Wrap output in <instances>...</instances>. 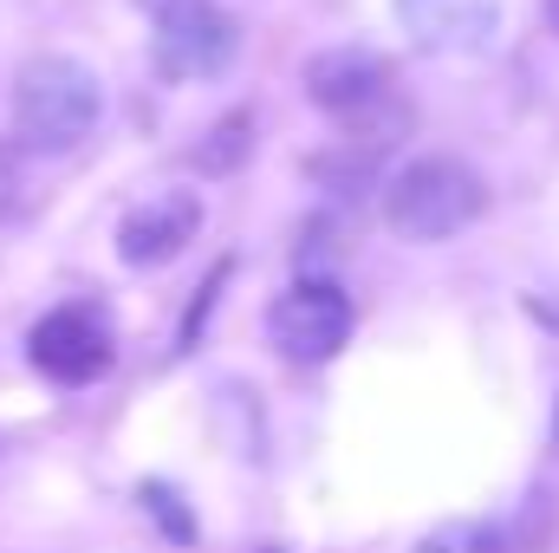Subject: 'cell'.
Masks as SVG:
<instances>
[{"label": "cell", "instance_id": "cell-12", "mask_svg": "<svg viewBox=\"0 0 559 553\" xmlns=\"http://www.w3.org/2000/svg\"><path fill=\"white\" fill-rule=\"evenodd\" d=\"M138 502H143V515H156V521H163V534H169L176 548H189V541H195V521H189V508H182V495H176L169 482H143Z\"/></svg>", "mask_w": 559, "mask_h": 553}, {"label": "cell", "instance_id": "cell-8", "mask_svg": "<svg viewBox=\"0 0 559 553\" xmlns=\"http://www.w3.org/2000/svg\"><path fill=\"white\" fill-rule=\"evenodd\" d=\"M423 52H481L501 26V0H397Z\"/></svg>", "mask_w": 559, "mask_h": 553}, {"label": "cell", "instance_id": "cell-4", "mask_svg": "<svg viewBox=\"0 0 559 553\" xmlns=\"http://www.w3.org/2000/svg\"><path fill=\"white\" fill-rule=\"evenodd\" d=\"M156 20V72L163 79H215L241 52V26L215 0H138Z\"/></svg>", "mask_w": 559, "mask_h": 553}, {"label": "cell", "instance_id": "cell-14", "mask_svg": "<svg viewBox=\"0 0 559 553\" xmlns=\"http://www.w3.org/2000/svg\"><path fill=\"white\" fill-rule=\"evenodd\" d=\"M554 449H559V411H554Z\"/></svg>", "mask_w": 559, "mask_h": 553}, {"label": "cell", "instance_id": "cell-13", "mask_svg": "<svg viewBox=\"0 0 559 553\" xmlns=\"http://www.w3.org/2000/svg\"><path fill=\"white\" fill-rule=\"evenodd\" d=\"M547 26L559 33V0H547Z\"/></svg>", "mask_w": 559, "mask_h": 553}, {"label": "cell", "instance_id": "cell-11", "mask_svg": "<svg viewBox=\"0 0 559 553\" xmlns=\"http://www.w3.org/2000/svg\"><path fill=\"white\" fill-rule=\"evenodd\" d=\"M228 274H235V261H215L209 280L195 286V299H189V313H182V326H176V352H195V339H202V326H209V313H215V299H222Z\"/></svg>", "mask_w": 559, "mask_h": 553}, {"label": "cell", "instance_id": "cell-3", "mask_svg": "<svg viewBox=\"0 0 559 553\" xmlns=\"http://www.w3.org/2000/svg\"><path fill=\"white\" fill-rule=\"evenodd\" d=\"M352 319H358V313H352V293H345L338 280L306 274L267 306V339H274V352L286 365H325V358L345 352Z\"/></svg>", "mask_w": 559, "mask_h": 553}, {"label": "cell", "instance_id": "cell-2", "mask_svg": "<svg viewBox=\"0 0 559 553\" xmlns=\"http://www.w3.org/2000/svg\"><path fill=\"white\" fill-rule=\"evenodd\" d=\"M488 209V183L462 156H417L384 189V222L404 242H449Z\"/></svg>", "mask_w": 559, "mask_h": 553}, {"label": "cell", "instance_id": "cell-7", "mask_svg": "<svg viewBox=\"0 0 559 553\" xmlns=\"http://www.w3.org/2000/svg\"><path fill=\"white\" fill-rule=\"evenodd\" d=\"M195 235H202V196L195 189H163L118 222V255H124V268H163Z\"/></svg>", "mask_w": 559, "mask_h": 553}, {"label": "cell", "instance_id": "cell-9", "mask_svg": "<svg viewBox=\"0 0 559 553\" xmlns=\"http://www.w3.org/2000/svg\"><path fill=\"white\" fill-rule=\"evenodd\" d=\"M248 150H254V111H228V118H215L202 131L189 163H195V176H235L248 163Z\"/></svg>", "mask_w": 559, "mask_h": 553}, {"label": "cell", "instance_id": "cell-5", "mask_svg": "<svg viewBox=\"0 0 559 553\" xmlns=\"http://www.w3.org/2000/svg\"><path fill=\"white\" fill-rule=\"evenodd\" d=\"M26 358H33V372H46L52 385H92V378H105L111 372V358H118V332H111V319L98 313V306H52L33 332H26Z\"/></svg>", "mask_w": 559, "mask_h": 553}, {"label": "cell", "instance_id": "cell-10", "mask_svg": "<svg viewBox=\"0 0 559 553\" xmlns=\"http://www.w3.org/2000/svg\"><path fill=\"white\" fill-rule=\"evenodd\" d=\"M417 553H508V534L488 521H449L429 541H417Z\"/></svg>", "mask_w": 559, "mask_h": 553}, {"label": "cell", "instance_id": "cell-6", "mask_svg": "<svg viewBox=\"0 0 559 553\" xmlns=\"http://www.w3.org/2000/svg\"><path fill=\"white\" fill-rule=\"evenodd\" d=\"M299 79H306V98H312L325 118H345V125H365L378 105H391V66H384L371 46L312 52Z\"/></svg>", "mask_w": 559, "mask_h": 553}, {"label": "cell", "instance_id": "cell-1", "mask_svg": "<svg viewBox=\"0 0 559 553\" xmlns=\"http://www.w3.org/2000/svg\"><path fill=\"white\" fill-rule=\"evenodd\" d=\"M98 111H105L98 79L79 59H66V52H39L13 79V138H20V150H33V156L79 150V143L98 131Z\"/></svg>", "mask_w": 559, "mask_h": 553}]
</instances>
